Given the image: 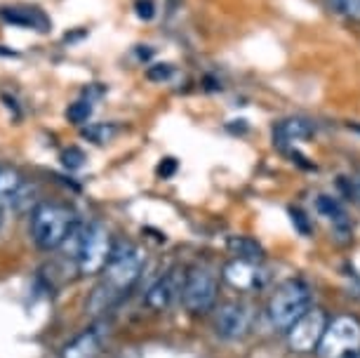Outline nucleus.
<instances>
[{"mask_svg": "<svg viewBox=\"0 0 360 358\" xmlns=\"http://www.w3.org/2000/svg\"><path fill=\"white\" fill-rule=\"evenodd\" d=\"M144 262H146L144 252L139 248L130 245V243L113 245L111 260H108V264L101 271L104 274V281H101V286L92 295V307L101 312V309L111 307L115 300H120L139 281Z\"/></svg>", "mask_w": 360, "mask_h": 358, "instance_id": "obj_1", "label": "nucleus"}, {"mask_svg": "<svg viewBox=\"0 0 360 358\" xmlns=\"http://www.w3.org/2000/svg\"><path fill=\"white\" fill-rule=\"evenodd\" d=\"M76 229V212L62 203H40L31 212V238L45 252L66 245Z\"/></svg>", "mask_w": 360, "mask_h": 358, "instance_id": "obj_2", "label": "nucleus"}, {"mask_svg": "<svg viewBox=\"0 0 360 358\" xmlns=\"http://www.w3.org/2000/svg\"><path fill=\"white\" fill-rule=\"evenodd\" d=\"M76 248H73V260H76L78 271L83 276L101 274L104 267L111 260L113 252V241L111 234L106 231V226L90 224L85 229H76Z\"/></svg>", "mask_w": 360, "mask_h": 358, "instance_id": "obj_3", "label": "nucleus"}, {"mask_svg": "<svg viewBox=\"0 0 360 358\" xmlns=\"http://www.w3.org/2000/svg\"><path fill=\"white\" fill-rule=\"evenodd\" d=\"M311 309V288L304 281H288L269 302V319L276 328L290 330Z\"/></svg>", "mask_w": 360, "mask_h": 358, "instance_id": "obj_4", "label": "nucleus"}, {"mask_svg": "<svg viewBox=\"0 0 360 358\" xmlns=\"http://www.w3.org/2000/svg\"><path fill=\"white\" fill-rule=\"evenodd\" d=\"M360 349V321L356 316H337L328 321L323 340L318 344V358H346Z\"/></svg>", "mask_w": 360, "mask_h": 358, "instance_id": "obj_5", "label": "nucleus"}, {"mask_svg": "<svg viewBox=\"0 0 360 358\" xmlns=\"http://www.w3.org/2000/svg\"><path fill=\"white\" fill-rule=\"evenodd\" d=\"M181 302L186 312L205 314L217 302V276L207 267H193L184 276V288H181Z\"/></svg>", "mask_w": 360, "mask_h": 358, "instance_id": "obj_6", "label": "nucleus"}, {"mask_svg": "<svg viewBox=\"0 0 360 358\" xmlns=\"http://www.w3.org/2000/svg\"><path fill=\"white\" fill-rule=\"evenodd\" d=\"M328 328V316L323 309H309L295 326L288 330V344L295 354H311L318 349L323 333Z\"/></svg>", "mask_w": 360, "mask_h": 358, "instance_id": "obj_7", "label": "nucleus"}, {"mask_svg": "<svg viewBox=\"0 0 360 358\" xmlns=\"http://www.w3.org/2000/svg\"><path fill=\"white\" fill-rule=\"evenodd\" d=\"M252 326V312L243 302H226L214 314V333L221 340H240Z\"/></svg>", "mask_w": 360, "mask_h": 358, "instance_id": "obj_8", "label": "nucleus"}, {"mask_svg": "<svg viewBox=\"0 0 360 358\" xmlns=\"http://www.w3.org/2000/svg\"><path fill=\"white\" fill-rule=\"evenodd\" d=\"M184 276H179V271L162 274L160 279L146 290V297H144L146 307L151 309V312H165V309L172 307L176 297L181 295V288H184Z\"/></svg>", "mask_w": 360, "mask_h": 358, "instance_id": "obj_9", "label": "nucleus"}, {"mask_svg": "<svg viewBox=\"0 0 360 358\" xmlns=\"http://www.w3.org/2000/svg\"><path fill=\"white\" fill-rule=\"evenodd\" d=\"M224 279L231 288L236 290H255V288H262L266 276L257 262H248V260H231L226 267H224Z\"/></svg>", "mask_w": 360, "mask_h": 358, "instance_id": "obj_10", "label": "nucleus"}, {"mask_svg": "<svg viewBox=\"0 0 360 358\" xmlns=\"http://www.w3.org/2000/svg\"><path fill=\"white\" fill-rule=\"evenodd\" d=\"M101 344H104V340H101V333L97 328L83 330L71 342L64 344L62 358H99Z\"/></svg>", "mask_w": 360, "mask_h": 358, "instance_id": "obj_11", "label": "nucleus"}, {"mask_svg": "<svg viewBox=\"0 0 360 358\" xmlns=\"http://www.w3.org/2000/svg\"><path fill=\"white\" fill-rule=\"evenodd\" d=\"M316 127L311 120L307 118H288V120H281L276 127H274V141L276 144H295V141H304L309 137H314Z\"/></svg>", "mask_w": 360, "mask_h": 358, "instance_id": "obj_12", "label": "nucleus"}, {"mask_svg": "<svg viewBox=\"0 0 360 358\" xmlns=\"http://www.w3.org/2000/svg\"><path fill=\"white\" fill-rule=\"evenodd\" d=\"M24 188L22 172L15 167H0V212L12 207Z\"/></svg>", "mask_w": 360, "mask_h": 358, "instance_id": "obj_13", "label": "nucleus"}, {"mask_svg": "<svg viewBox=\"0 0 360 358\" xmlns=\"http://www.w3.org/2000/svg\"><path fill=\"white\" fill-rule=\"evenodd\" d=\"M0 19L8 24L22 26V29H36V31L50 29V19H47L40 10H22V8L0 10Z\"/></svg>", "mask_w": 360, "mask_h": 358, "instance_id": "obj_14", "label": "nucleus"}, {"mask_svg": "<svg viewBox=\"0 0 360 358\" xmlns=\"http://www.w3.org/2000/svg\"><path fill=\"white\" fill-rule=\"evenodd\" d=\"M316 207H318V212L330 222L337 234H349V229H351L349 219H346L342 203H339L337 198H332V196H318Z\"/></svg>", "mask_w": 360, "mask_h": 358, "instance_id": "obj_15", "label": "nucleus"}, {"mask_svg": "<svg viewBox=\"0 0 360 358\" xmlns=\"http://www.w3.org/2000/svg\"><path fill=\"white\" fill-rule=\"evenodd\" d=\"M226 248L236 255L238 260H248V262H259L264 257V250L255 238L248 236H231L226 241Z\"/></svg>", "mask_w": 360, "mask_h": 358, "instance_id": "obj_16", "label": "nucleus"}, {"mask_svg": "<svg viewBox=\"0 0 360 358\" xmlns=\"http://www.w3.org/2000/svg\"><path fill=\"white\" fill-rule=\"evenodd\" d=\"M115 132L118 130H115V125H111V123H92V125L83 127V137L94 141V144H106V141L113 139Z\"/></svg>", "mask_w": 360, "mask_h": 358, "instance_id": "obj_17", "label": "nucleus"}, {"mask_svg": "<svg viewBox=\"0 0 360 358\" xmlns=\"http://www.w3.org/2000/svg\"><path fill=\"white\" fill-rule=\"evenodd\" d=\"M92 116V101L83 99V101H73V104L66 109V120L73 125H85Z\"/></svg>", "mask_w": 360, "mask_h": 358, "instance_id": "obj_18", "label": "nucleus"}, {"mask_svg": "<svg viewBox=\"0 0 360 358\" xmlns=\"http://www.w3.org/2000/svg\"><path fill=\"white\" fill-rule=\"evenodd\" d=\"M330 5L339 15L360 19V0H330Z\"/></svg>", "mask_w": 360, "mask_h": 358, "instance_id": "obj_19", "label": "nucleus"}, {"mask_svg": "<svg viewBox=\"0 0 360 358\" xmlns=\"http://www.w3.org/2000/svg\"><path fill=\"white\" fill-rule=\"evenodd\" d=\"M339 188L344 191V196L349 200H356V203H360V177H339Z\"/></svg>", "mask_w": 360, "mask_h": 358, "instance_id": "obj_20", "label": "nucleus"}, {"mask_svg": "<svg viewBox=\"0 0 360 358\" xmlns=\"http://www.w3.org/2000/svg\"><path fill=\"white\" fill-rule=\"evenodd\" d=\"M62 163L69 167V170H78V167H83L85 163V153L80 151L78 146H71L62 153Z\"/></svg>", "mask_w": 360, "mask_h": 358, "instance_id": "obj_21", "label": "nucleus"}, {"mask_svg": "<svg viewBox=\"0 0 360 358\" xmlns=\"http://www.w3.org/2000/svg\"><path fill=\"white\" fill-rule=\"evenodd\" d=\"M172 76V66L169 64H153L146 69V78L153 80V83H162V80H167Z\"/></svg>", "mask_w": 360, "mask_h": 358, "instance_id": "obj_22", "label": "nucleus"}, {"mask_svg": "<svg viewBox=\"0 0 360 358\" xmlns=\"http://www.w3.org/2000/svg\"><path fill=\"white\" fill-rule=\"evenodd\" d=\"M290 215H292V222L297 224V229L302 234H309L311 231V226H309V219H307V215H304L302 210H297V207H292L290 210Z\"/></svg>", "mask_w": 360, "mask_h": 358, "instance_id": "obj_23", "label": "nucleus"}, {"mask_svg": "<svg viewBox=\"0 0 360 358\" xmlns=\"http://www.w3.org/2000/svg\"><path fill=\"white\" fill-rule=\"evenodd\" d=\"M137 15L141 17V19H151L153 15H155V8H153V3L151 0H137Z\"/></svg>", "mask_w": 360, "mask_h": 358, "instance_id": "obj_24", "label": "nucleus"}, {"mask_svg": "<svg viewBox=\"0 0 360 358\" xmlns=\"http://www.w3.org/2000/svg\"><path fill=\"white\" fill-rule=\"evenodd\" d=\"M176 172V160L174 158H162V163L158 165V174L162 179L172 177V174Z\"/></svg>", "mask_w": 360, "mask_h": 358, "instance_id": "obj_25", "label": "nucleus"}, {"mask_svg": "<svg viewBox=\"0 0 360 358\" xmlns=\"http://www.w3.org/2000/svg\"><path fill=\"white\" fill-rule=\"evenodd\" d=\"M349 127H351L353 132H358V134H360V123H349Z\"/></svg>", "mask_w": 360, "mask_h": 358, "instance_id": "obj_26", "label": "nucleus"}, {"mask_svg": "<svg viewBox=\"0 0 360 358\" xmlns=\"http://www.w3.org/2000/svg\"><path fill=\"white\" fill-rule=\"evenodd\" d=\"M356 358H360V354H358V356H356Z\"/></svg>", "mask_w": 360, "mask_h": 358, "instance_id": "obj_27", "label": "nucleus"}]
</instances>
